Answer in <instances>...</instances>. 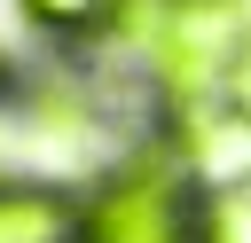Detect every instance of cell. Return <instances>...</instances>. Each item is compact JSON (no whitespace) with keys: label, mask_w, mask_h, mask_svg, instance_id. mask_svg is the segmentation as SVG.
Returning <instances> with one entry per match:
<instances>
[{"label":"cell","mask_w":251,"mask_h":243,"mask_svg":"<svg viewBox=\"0 0 251 243\" xmlns=\"http://www.w3.org/2000/svg\"><path fill=\"white\" fill-rule=\"evenodd\" d=\"M204 243H251V196H243V188L212 204V219H204Z\"/></svg>","instance_id":"obj_6"},{"label":"cell","mask_w":251,"mask_h":243,"mask_svg":"<svg viewBox=\"0 0 251 243\" xmlns=\"http://www.w3.org/2000/svg\"><path fill=\"white\" fill-rule=\"evenodd\" d=\"M149 55H157V78L180 102H196L251 63V8L243 0H165L149 16Z\"/></svg>","instance_id":"obj_1"},{"label":"cell","mask_w":251,"mask_h":243,"mask_svg":"<svg viewBox=\"0 0 251 243\" xmlns=\"http://www.w3.org/2000/svg\"><path fill=\"white\" fill-rule=\"evenodd\" d=\"M118 0H24V16L31 24H47V31H86V24H102Z\"/></svg>","instance_id":"obj_5"},{"label":"cell","mask_w":251,"mask_h":243,"mask_svg":"<svg viewBox=\"0 0 251 243\" xmlns=\"http://www.w3.org/2000/svg\"><path fill=\"white\" fill-rule=\"evenodd\" d=\"M86 243H196V212H188L180 172L157 157L118 172L86 212Z\"/></svg>","instance_id":"obj_2"},{"label":"cell","mask_w":251,"mask_h":243,"mask_svg":"<svg viewBox=\"0 0 251 243\" xmlns=\"http://www.w3.org/2000/svg\"><path fill=\"white\" fill-rule=\"evenodd\" d=\"M86 219L55 188H0V243H78Z\"/></svg>","instance_id":"obj_3"},{"label":"cell","mask_w":251,"mask_h":243,"mask_svg":"<svg viewBox=\"0 0 251 243\" xmlns=\"http://www.w3.org/2000/svg\"><path fill=\"white\" fill-rule=\"evenodd\" d=\"M196 165H204V180H220L235 196L251 180V110H212L196 125Z\"/></svg>","instance_id":"obj_4"}]
</instances>
